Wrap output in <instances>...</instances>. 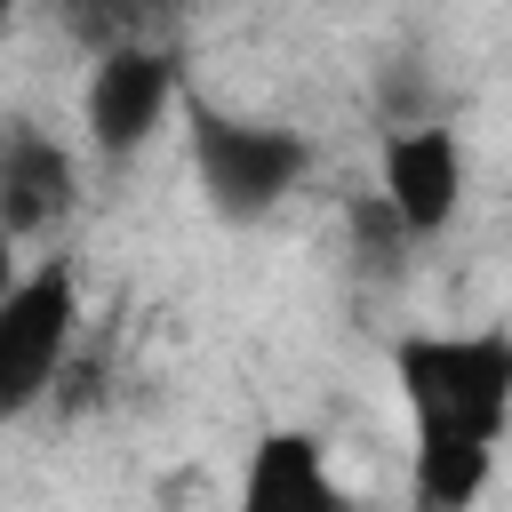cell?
Listing matches in <instances>:
<instances>
[{"mask_svg": "<svg viewBox=\"0 0 512 512\" xmlns=\"http://www.w3.org/2000/svg\"><path fill=\"white\" fill-rule=\"evenodd\" d=\"M80 208V160L56 128H40L32 112L0 120V232L8 240H48L64 216Z\"/></svg>", "mask_w": 512, "mask_h": 512, "instance_id": "obj_6", "label": "cell"}, {"mask_svg": "<svg viewBox=\"0 0 512 512\" xmlns=\"http://www.w3.org/2000/svg\"><path fill=\"white\" fill-rule=\"evenodd\" d=\"M352 248H360V264H368V272H376V264L392 272V264H400V248H408L400 216H392L376 192H368V200H352Z\"/></svg>", "mask_w": 512, "mask_h": 512, "instance_id": "obj_9", "label": "cell"}, {"mask_svg": "<svg viewBox=\"0 0 512 512\" xmlns=\"http://www.w3.org/2000/svg\"><path fill=\"white\" fill-rule=\"evenodd\" d=\"M16 8H24V0H0V32H8V24H16Z\"/></svg>", "mask_w": 512, "mask_h": 512, "instance_id": "obj_10", "label": "cell"}, {"mask_svg": "<svg viewBox=\"0 0 512 512\" xmlns=\"http://www.w3.org/2000/svg\"><path fill=\"white\" fill-rule=\"evenodd\" d=\"M232 512H352V488L328 472V448L312 432L280 424V432H256Z\"/></svg>", "mask_w": 512, "mask_h": 512, "instance_id": "obj_7", "label": "cell"}, {"mask_svg": "<svg viewBox=\"0 0 512 512\" xmlns=\"http://www.w3.org/2000/svg\"><path fill=\"white\" fill-rule=\"evenodd\" d=\"M408 408V512H472L512 432V328H408L392 336Z\"/></svg>", "mask_w": 512, "mask_h": 512, "instance_id": "obj_1", "label": "cell"}, {"mask_svg": "<svg viewBox=\"0 0 512 512\" xmlns=\"http://www.w3.org/2000/svg\"><path fill=\"white\" fill-rule=\"evenodd\" d=\"M376 200L400 216L408 240H432L464 208V144L448 120H392L376 144Z\"/></svg>", "mask_w": 512, "mask_h": 512, "instance_id": "obj_5", "label": "cell"}, {"mask_svg": "<svg viewBox=\"0 0 512 512\" xmlns=\"http://www.w3.org/2000/svg\"><path fill=\"white\" fill-rule=\"evenodd\" d=\"M72 352H80V272L48 256L0 288V424H24L40 400H56Z\"/></svg>", "mask_w": 512, "mask_h": 512, "instance_id": "obj_3", "label": "cell"}, {"mask_svg": "<svg viewBox=\"0 0 512 512\" xmlns=\"http://www.w3.org/2000/svg\"><path fill=\"white\" fill-rule=\"evenodd\" d=\"M184 144H192V176H200V192H208V208L224 224L272 216L312 176V136H296L280 120H256V112L200 104V96L184 112Z\"/></svg>", "mask_w": 512, "mask_h": 512, "instance_id": "obj_2", "label": "cell"}, {"mask_svg": "<svg viewBox=\"0 0 512 512\" xmlns=\"http://www.w3.org/2000/svg\"><path fill=\"white\" fill-rule=\"evenodd\" d=\"M184 96V56L176 40H144V48H104L88 64V88H80V128H88V152L96 160H128L160 136V120L176 112Z\"/></svg>", "mask_w": 512, "mask_h": 512, "instance_id": "obj_4", "label": "cell"}, {"mask_svg": "<svg viewBox=\"0 0 512 512\" xmlns=\"http://www.w3.org/2000/svg\"><path fill=\"white\" fill-rule=\"evenodd\" d=\"M56 24L104 56V48H144V40H168L176 32V0H56Z\"/></svg>", "mask_w": 512, "mask_h": 512, "instance_id": "obj_8", "label": "cell"}]
</instances>
